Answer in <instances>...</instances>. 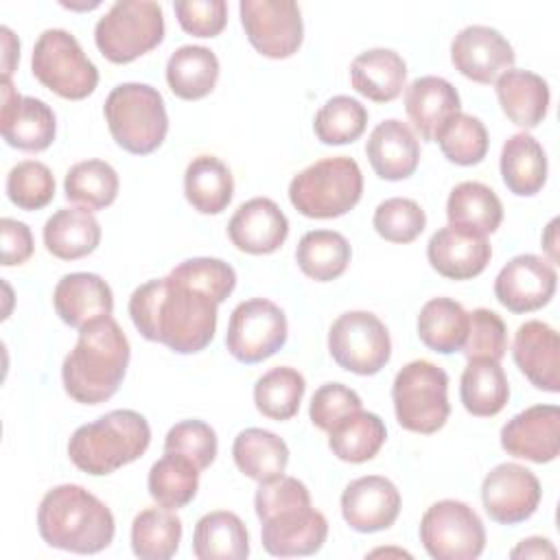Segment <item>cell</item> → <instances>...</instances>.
Masks as SVG:
<instances>
[{"label": "cell", "mask_w": 560, "mask_h": 560, "mask_svg": "<svg viewBox=\"0 0 560 560\" xmlns=\"http://www.w3.org/2000/svg\"><path fill=\"white\" fill-rule=\"evenodd\" d=\"M217 308L208 293L173 278L149 280L129 298V317L138 332L177 354L201 352L214 337Z\"/></svg>", "instance_id": "cell-1"}, {"label": "cell", "mask_w": 560, "mask_h": 560, "mask_svg": "<svg viewBox=\"0 0 560 560\" xmlns=\"http://www.w3.org/2000/svg\"><path fill=\"white\" fill-rule=\"evenodd\" d=\"M129 357V339L112 315L85 324L61 365L66 394L81 405L109 400L125 378Z\"/></svg>", "instance_id": "cell-2"}, {"label": "cell", "mask_w": 560, "mask_h": 560, "mask_svg": "<svg viewBox=\"0 0 560 560\" xmlns=\"http://www.w3.org/2000/svg\"><path fill=\"white\" fill-rule=\"evenodd\" d=\"M37 529L46 545L72 553H98L116 534L112 510L77 483L50 488L37 508Z\"/></svg>", "instance_id": "cell-3"}, {"label": "cell", "mask_w": 560, "mask_h": 560, "mask_svg": "<svg viewBox=\"0 0 560 560\" xmlns=\"http://www.w3.org/2000/svg\"><path fill=\"white\" fill-rule=\"evenodd\" d=\"M151 442L147 418L133 409H114L94 422L81 424L70 442V462L88 475H112L144 455Z\"/></svg>", "instance_id": "cell-4"}, {"label": "cell", "mask_w": 560, "mask_h": 560, "mask_svg": "<svg viewBox=\"0 0 560 560\" xmlns=\"http://www.w3.org/2000/svg\"><path fill=\"white\" fill-rule=\"evenodd\" d=\"M112 138L133 155L153 153L168 133V114L162 94L149 83H120L103 105Z\"/></svg>", "instance_id": "cell-5"}, {"label": "cell", "mask_w": 560, "mask_h": 560, "mask_svg": "<svg viewBox=\"0 0 560 560\" xmlns=\"http://www.w3.org/2000/svg\"><path fill=\"white\" fill-rule=\"evenodd\" d=\"M363 195V175L348 155L313 162L289 184L291 206L308 219H335L350 212Z\"/></svg>", "instance_id": "cell-6"}, {"label": "cell", "mask_w": 560, "mask_h": 560, "mask_svg": "<svg viewBox=\"0 0 560 560\" xmlns=\"http://www.w3.org/2000/svg\"><path fill=\"white\" fill-rule=\"evenodd\" d=\"M392 402L402 429L431 435L446 424L451 413L448 374L427 359L409 361L394 378Z\"/></svg>", "instance_id": "cell-7"}, {"label": "cell", "mask_w": 560, "mask_h": 560, "mask_svg": "<svg viewBox=\"0 0 560 560\" xmlns=\"http://www.w3.org/2000/svg\"><path fill=\"white\" fill-rule=\"evenodd\" d=\"M164 39L162 4L151 0H120L94 26L96 48L112 63H129Z\"/></svg>", "instance_id": "cell-8"}, {"label": "cell", "mask_w": 560, "mask_h": 560, "mask_svg": "<svg viewBox=\"0 0 560 560\" xmlns=\"http://www.w3.org/2000/svg\"><path fill=\"white\" fill-rule=\"evenodd\" d=\"M33 77L61 98L81 101L98 85V70L83 52L79 39L63 28H46L31 57Z\"/></svg>", "instance_id": "cell-9"}, {"label": "cell", "mask_w": 560, "mask_h": 560, "mask_svg": "<svg viewBox=\"0 0 560 560\" xmlns=\"http://www.w3.org/2000/svg\"><path fill=\"white\" fill-rule=\"evenodd\" d=\"M420 542L435 560H475L486 547V527L468 503L442 499L422 514Z\"/></svg>", "instance_id": "cell-10"}, {"label": "cell", "mask_w": 560, "mask_h": 560, "mask_svg": "<svg viewBox=\"0 0 560 560\" xmlns=\"http://www.w3.org/2000/svg\"><path fill=\"white\" fill-rule=\"evenodd\" d=\"M328 352L339 368L359 376H372L392 357L389 330L370 311L341 313L328 330Z\"/></svg>", "instance_id": "cell-11"}, {"label": "cell", "mask_w": 560, "mask_h": 560, "mask_svg": "<svg viewBox=\"0 0 560 560\" xmlns=\"http://www.w3.org/2000/svg\"><path fill=\"white\" fill-rule=\"evenodd\" d=\"M287 335L284 311L267 298H252L232 311L225 348L236 361L252 365L276 354L287 343Z\"/></svg>", "instance_id": "cell-12"}, {"label": "cell", "mask_w": 560, "mask_h": 560, "mask_svg": "<svg viewBox=\"0 0 560 560\" xmlns=\"http://www.w3.org/2000/svg\"><path fill=\"white\" fill-rule=\"evenodd\" d=\"M241 24L249 44L269 59H287L302 46V11L293 0H241Z\"/></svg>", "instance_id": "cell-13"}, {"label": "cell", "mask_w": 560, "mask_h": 560, "mask_svg": "<svg viewBox=\"0 0 560 560\" xmlns=\"http://www.w3.org/2000/svg\"><path fill=\"white\" fill-rule=\"evenodd\" d=\"M542 490L538 477L514 462L497 464L481 483V501L488 516L501 525L527 521L540 503Z\"/></svg>", "instance_id": "cell-14"}, {"label": "cell", "mask_w": 560, "mask_h": 560, "mask_svg": "<svg viewBox=\"0 0 560 560\" xmlns=\"http://www.w3.org/2000/svg\"><path fill=\"white\" fill-rule=\"evenodd\" d=\"M558 273L547 258L518 254L510 258L494 278V298L510 313H532L549 304L556 293Z\"/></svg>", "instance_id": "cell-15"}, {"label": "cell", "mask_w": 560, "mask_h": 560, "mask_svg": "<svg viewBox=\"0 0 560 560\" xmlns=\"http://www.w3.org/2000/svg\"><path fill=\"white\" fill-rule=\"evenodd\" d=\"M260 540L267 553L278 558L313 556L328 536L326 516L311 503L291 505L260 521Z\"/></svg>", "instance_id": "cell-16"}, {"label": "cell", "mask_w": 560, "mask_h": 560, "mask_svg": "<svg viewBox=\"0 0 560 560\" xmlns=\"http://www.w3.org/2000/svg\"><path fill=\"white\" fill-rule=\"evenodd\" d=\"M512 44L492 26L470 24L451 42V61L459 74L477 83H492L514 66Z\"/></svg>", "instance_id": "cell-17"}, {"label": "cell", "mask_w": 560, "mask_h": 560, "mask_svg": "<svg viewBox=\"0 0 560 560\" xmlns=\"http://www.w3.org/2000/svg\"><path fill=\"white\" fill-rule=\"evenodd\" d=\"M2 138L9 147L39 153L46 151L57 133L55 112L35 96H20L11 79L2 77Z\"/></svg>", "instance_id": "cell-18"}, {"label": "cell", "mask_w": 560, "mask_h": 560, "mask_svg": "<svg viewBox=\"0 0 560 560\" xmlns=\"http://www.w3.org/2000/svg\"><path fill=\"white\" fill-rule=\"evenodd\" d=\"M501 446L508 455L534 464L553 462L560 453V409L534 405L501 427Z\"/></svg>", "instance_id": "cell-19"}, {"label": "cell", "mask_w": 560, "mask_h": 560, "mask_svg": "<svg viewBox=\"0 0 560 560\" xmlns=\"http://www.w3.org/2000/svg\"><path fill=\"white\" fill-rule=\"evenodd\" d=\"M400 492L383 475H365L346 486L341 492L343 521L361 534L383 532L400 514Z\"/></svg>", "instance_id": "cell-20"}, {"label": "cell", "mask_w": 560, "mask_h": 560, "mask_svg": "<svg viewBox=\"0 0 560 560\" xmlns=\"http://www.w3.org/2000/svg\"><path fill=\"white\" fill-rule=\"evenodd\" d=\"M228 236L245 254H273L289 236V219L273 199L254 197L234 210L228 223Z\"/></svg>", "instance_id": "cell-21"}, {"label": "cell", "mask_w": 560, "mask_h": 560, "mask_svg": "<svg viewBox=\"0 0 560 560\" xmlns=\"http://www.w3.org/2000/svg\"><path fill=\"white\" fill-rule=\"evenodd\" d=\"M512 357L525 378L542 392H560V337L540 319L521 324L514 332Z\"/></svg>", "instance_id": "cell-22"}, {"label": "cell", "mask_w": 560, "mask_h": 560, "mask_svg": "<svg viewBox=\"0 0 560 560\" xmlns=\"http://www.w3.org/2000/svg\"><path fill=\"white\" fill-rule=\"evenodd\" d=\"M492 256L486 236L457 225H444L427 243L431 267L448 280H470L479 276Z\"/></svg>", "instance_id": "cell-23"}, {"label": "cell", "mask_w": 560, "mask_h": 560, "mask_svg": "<svg viewBox=\"0 0 560 560\" xmlns=\"http://www.w3.org/2000/svg\"><path fill=\"white\" fill-rule=\"evenodd\" d=\"M52 306L63 324L70 328H83L98 317L112 315L114 293L98 273L74 271L61 276L55 284Z\"/></svg>", "instance_id": "cell-24"}, {"label": "cell", "mask_w": 560, "mask_h": 560, "mask_svg": "<svg viewBox=\"0 0 560 560\" xmlns=\"http://www.w3.org/2000/svg\"><path fill=\"white\" fill-rule=\"evenodd\" d=\"M365 155L381 179L400 182L416 173L420 142L407 122L387 118L372 129L365 142Z\"/></svg>", "instance_id": "cell-25"}, {"label": "cell", "mask_w": 560, "mask_h": 560, "mask_svg": "<svg viewBox=\"0 0 560 560\" xmlns=\"http://www.w3.org/2000/svg\"><path fill=\"white\" fill-rule=\"evenodd\" d=\"M405 109L420 138L435 142L438 131L462 112V101L451 81L427 74L405 88Z\"/></svg>", "instance_id": "cell-26"}, {"label": "cell", "mask_w": 560, "mask_h": 560, "mask_svg": "<svg viewBox=\"0 0 560 560\" xmlns=\"http://www.w3.org/2000/svg\"><path fill=\"white\" fill-rule=\"evenodd\" d=\"M497 98L503 114L523 129L538 127L549 109L547 81L523 68H510L494 81Z\"/></svg>", "instance_id": "cell-27"}, {"label": "cell", "mask_w": 560, "mask_h": 560, "mask_svg": "<svg viewBox=\"0 0 560 560\" xmlns=\"http://www.w3.org/2000/svg\"><path fill=\"white\" fill-rule=\"evenodd\" d=\"M405 79L407 63L392 48L363 50L350 63L352 88L374 103H389L398 98L405 88Z\"/></svg>", "instance_id": "cell-28"}, {"label": "cell", "mask_w": 560, "mask_h": 560, "mask_svg": "<svg viewBox=\"0 0 560 560\" xmlns=\"http://www.w3.org/2000/svg\"><path fill=\"white\" fill-rule=\"evenodd\" d=\"M44 245L59 260H77L101 243V223L88 208H59L44 223Z\"/></svg>", "instance_id": "cell-29"}, {"label": "cell", "mask_w": 560, "mask_h": 560, "mask_svg": "<svg viewBox=\"0 0 560 560\" xmlns=\"http://www.w3.org/2000/svg\"><path fill=\"white\" fill-rule=\"evenodd\" d=\"M501 177L510 192L518 197H532L542 190L547 182V155L542 144L521 131L510 136L501 147Z\"/></svg>", "instance_id": "cell-30"}, {"label": "cell", "mask_w": 560, "mask_h": 560, "mask_svg": "<svg viewBox=\"0 0 560 560\" xmlns=\"http://www.w3.org/2000/svg\"><path fill=\"white\" fill-rule=\"evenodd\" d=\"M232 457L245 477L262 483L284 475L289 464V446L273 431L249 427L234 438Z\"/></svg>", "instance_id": "cell-31"}, {"label": "cell", "mask_w": 560, "mask_h": 560, "mask_svg": "<svg viewBox=\"0 0 560 560\" xmlns=\"http://www.w3.org/2000/svg\"><path fill=\"white\" fill-rule=\"evenodd\" d=\"M192 553L199 560H243L249 556L247 527L234 512L203 514L192 534Z\"/></svg>", "instance_id": "cell-32"}, {"label": "cell", "mask_w": 560, "mask_h": 560, "mask_svg": "<svg viewBox=\"0 0 560 560\" xmlns=\"http://www.w3.org/2000/svg\"><path fill=\"white\" fill-rule=\"evenodd\" d=\"M184 195L197 212L219 214L234 197V177L217 155H197L184 171Z\"/></svg>", "instance_id": "cell-33"}, {"label": "cell", "mask_w": 560, "mask_h": 560, "mask_svg": "<svg viewBox=\"0 0 560 560\" xmlns=\"http://www.w3.org/2000/svg\"><path fill=\"white\" fill-rule=\"evenodd\" d=\"M219 70V59L210 48L186 44L168 57L166 83L177 98L199 101L214 90Z\"/></svg>", "instance_id": "cell-34"}, {"label": "cell", "mask_w": 560, "mask_h": 560, "mask_svg": "<svg viewBox=\"0 0 560 560\" xmlns=\"http://www.w3.org/2000/svg\"><path fill=\"white\" fill-rule=\"evenodd\" d=\"M448 225L488 236L503 221V203L497 192L481 182L457 184L446 199Z\"/></svg>", "instance_id": "cell-35"}, {"label": "cell", "mask_w": 560, "mask_h": 560, "mask_svg": "<svg viewBox=\"0 0 560 560\" xmlns=\"http://www.w3.org/2000/svg\"><path fill=\"white\" fill-rule=\"evenodd\" d=\"M385 438V422L372 411L357 409L328 431V448L341 462L363 464L381 451Z\"/></svg>", "instance_id": "cell-36"}, {"label": "cell", "mask_w": 560, "mask_h": 560, "mask_svg": "<svg viewBox=\"0 0 560 560\" xmlns=\"http://www.w3.org/2000/svg\"><path fill=\"white\" fill-rule=\"evenodd\" d=\"M420 341L440 354H453L462 350L468 335V313L451 298L429 300L418 315Z\"/></svg>", "instance_id": "cell-37"}, {"label": "cell", "mask_w": 560, "mask_h": 560, "mask_svg": "<svg viewBox=\"0 0 560 560\" xmlns=\"http://www.w3.org/2000/svg\"><path fill=\"white\" fill-rule=\"evenodd\" d=\"M352 249L348 238L335 230H311L295 247V262L304 276L315 282L339 278L350 262Z\"/></svg>", "instance_id": "cell-38"}, {"label": "cell", "mask_w": 560, "mask_h": 560, "mask_svg": "<svg viewBox=\"0 0 560 560\" xmlns=\"http://www.w3.org/2000/svg\"><path fill=\"white\" fill-rule=\"evenodd\" d=\"M459 398L477 418L497 416L510 398V385L499 361H468L459 381Z\"/></svg>", "instance_id": "cell-39"}, {"label": "cell", "mask_w": 560, "mask_h": 560, "mask_svg": "<svg viewBox=\"0 0 560 560\" xmlns=\"http://www.w3.org/2000/svg\"><path fill=\"white\" fill-rule=\"evenodd\" d=\"M182 521L173 510L147 508L131 523V549L142 560H168L177 553Z\"/></svg>", "instance_id": "cell-40"}, {"label": "cell", "mask_w": 560, "mask_h": 560, "mask_svg": "<svg viewBox=\"0 0 560 560\" xmlns=\"http://www.w3.org/2000/svg\"><path fill=\"white\" fill-rule=\"evenodd\" d=\"M151 499L166 510H179L188 505L199 488V468L182 455L164 453L147 477Z\"/></svg>", "instance_id": "cell-41"}, {"label": "cell", "mask_w": 560, "mask_h": 560, "mask_svg": "<svg viewBox=\"0 0 560 560\" xmlns=\"http://www.w3.org/2000/svg\"><path fill=\"white\" fill-rule=\"evenodd\" d=\"M118 173L105 160H83L68 168L63 177L66 199L88 210H103L116 201Z\"/></svg>", "instance_id": "cell-42"}, {"label": "cell", "mask_w": 560, "mask_h": 560, "mask_svg": "<svg viewBox=\"0 0 560 560\" xmlns=\"http://www.w3.org/2000/svg\"><path fill=\"white\" fill-rule=\"evenodd\" d=\"M306 389L304 376L289 365L265 372L254 385L256 409L269 420H289L298 413Z\"/></svg>", "instance_id": "cell-43"}, {"label": "cell", "mask_w": 560, "mask_h": 560, "mask_svg": "<svg viewBox=\"0 0 560 560\" xmlns=\"http://www.w3.org/2000/svg\"><path fill=\"white\" fill-rule=\"evenodd\" d=\"M368 127V109L361 101L337 94L328 98L315 114L313 129L324 144H348L361 138Z\"/></svg>", "instance_id": "cell-44"}, {"label": "cell", "mask_w": 560, "mask_h": 560, "mask_svg": "<svg viewBox=\"0 0 560 560\" xmlns=\"http://www.w3.org/2000/svg\"><path fill=\"white\" fill-rule=\"evenodd\" d=\"M444 158L457 166L479 164L488 153V129L470 114H455L435 136Z\"/></svg>", "instance_id": "cell-45"}, {"label": "cell", "mask_w": 560, "mask_h": 560, "mask_svg": "<svg viewBox=\"0 0 560 560\" xmlns=\"http://www.w3.org/2000/svg\"><path fill=\"white\" fill-rule=\"evenodd\" d=\"M7 197L20 210H42L55 199L52 171L39 160H22L7 175Z\"/></svg>", "instance_id": "cell-46"}, {"label": "cell", "mask_w": 560, "mask_h": 560, "mask_svg": "<svg viewBox=\"0 0 560 560\" xmlns=\"http://www.w3.org/2000/svg\"><path fill=\"white\" fill-rule=\"evenodd\" d=\"M372 225L381 238L405 245L422 234L427 214L420 203L409 197H389L376 206Z\"/></svg>", "instance_id": "cell-47"}, {"label": "cell", "mask_w": 560, "mask_h": 560, "mask_svg": "<svg viewBox=\"0 0 560 560\" xmlns=\"http://www.w3.org/2000/svg\"><path fill=\"white\" fill-rule=\"evenodd\" d=\"M171 276L208 293L214 302H225L236 287V271L221 258H186L171 269Z\"/></svg>", "instance_id": "cell-48"}, {"label": "cell", "mask_w": 560, "mask_h": 560, "mask_svg": "<svg viewBox=\"0 0 560 560\" xmlns=\"http://www.w3.org/2000/svg\"><path fill=\"white\" fill-rule=\"evenodd\" d=\"M508 350L505 322L490 308L468 313V335L462 352L468 361H501Z\"/></svg>", "instance_id": "cell-49"}, {"label": "cell", "mask_w": 560, "mask_h": 560, "mask_svg": "<svg viewBox=\"0 0 560 560\" xmlns=\"http://www.w3.org/2000/svg\"><path fill=\"white\" fill-rule=\"evenodd\" d=\"M219 451L214 429L203 420H182L164 438V453H175L192 462L199 470L208 468Z\"/></svg>", "instance_id": "cell-50"}, {"label": "cell", "mask_w": 560, "mask_h": 560, "mask_svg": "<svg viewBox=\"0 0 560 560\" xmlns=\"http://www.w3.org/2000/svg\"><path fill=\"white\" fill-rule=\"evenodd\" d=\"M357 409H361V396L354 389L343 383H324L311 398L308 416L317 429L328 433L341 418Z\"/></svg>", "instance_id": "cell-51"}, {"label": "cell", "mask_w": 560, "mask_h": 560, "mask_svg": "<svg viewBox=\"0 0 560 560\" xmlns=\"http://www.w3.org/2000/svg\"><path fill=\"white\" fill-rule=\"evenodd\" d=\"M173 11L179 26L195 37H217L228 24L225 0H177Z\"/></svg>", "instance_id": "cell-52"}, {"label": "cell", "mask_w": 560, "mask_h": 560, "mask_svg": "<svg viewBox=\"0 0 560 560\" xmlns=\"http://www.w3.org/2000/svg\"><path fill=\"white\" fill-rule=\"evenodd\" d=\"M2 232V265H22L33 256V234L24 221L4 217L0 221Z\"/></svg>", "instance_id": "cell-53"}, {"label": "cell", "mask_w": 560, "mask_h": 560, "mask_svg": "<svg viewBox=\"0 0 560 560\" xmlns=\"http://www.w3.org/2000/svg\"><path fill=\"white\" fill-rule=\"evenodd\" d=\"M510 558L514 560H529V558H549V560H556L558 558V551L556 547L551 545V540L542 538V536H529L525 540H521L512 551H510Z\"/></svg>", "instance_id": "cell-54"}, {"label": "cell", "mask_w": 560, "mask_h": 560, "mask_svg": "<svg viewBox=\"0 0 560 560\" xmlns=\"http://www.w3.org/2000/svg\"><path fill=\"white\" fill-rule=\"evenodd\" d=\"M2 37V77L11 79V72L20 59V42L9 26H0Z\"/></svg>", "instance_id": "cell-55"}, {"label": "cell", "mask_w": 560, "mask_h": 560, "mask_svg": "<svg viewBox=\"0 0 560 560\" xmlns=\"http://www.w3.org/2000/svg\"><path fill=\"white\" fill-rule=\"evenodd\" d=\"M556 225H558V219H551L545 234H542V245L549 254V262H558V252H556V245H558V238H556Z\"/></svg>", "instance_id": "cell-56"}, {"label": "cell", "mask_w": 560, "mask_h": 560, "mask_svg": "<svg viewBox=\"0 0 560 560\" xmlns=\"http://www.w3.org/2000/svg\"><path fill=\"white\" fill-rule=\"evenodd\" d=\"M381 553H396V556H407V558L411 556V553H407V551H400V549H398V551H392V549H376V551H372L370 556H381Z\"/></svg>", "instance_id": "cell-57"}]
</instances>
